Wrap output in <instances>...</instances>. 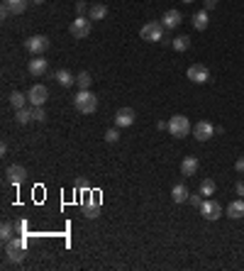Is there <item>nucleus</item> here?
Here are the masks:
<instances>
[{"instance_id":"nucleus-10","label":"nucleus","mask_w":244,"mask_h":271,"mask_svg":"<svg viewBox=\"0 0 244 271\" xmlns=\"http://www.w3.org/2000/svg\"><path fill=\"white\" fill-rule=\"evenodd\" d=\"M213 135H215V125H213V122L200 120V122H195V125H193V137H195L198 142H208Z\"/></svg>"},{"instance_id":"nucleus-5","label":"nucleus","mask_w":244,"mask_h":271,"mask_svg":"<svg viewBox=\"0 0 244 271\" xmlns=\"http://www.w3.org/2000/svg\"><path fill=\"white\" fill-rule=\"evenodd\" d=\"M169 132H171V137H188L190 135V122H188V118L174 115V118L169 120Z\"/></svg>"},{"instance_id":"nucleus-27","label":"nucleus","mask_w":244,"mask_h":271,"mask_svg":"<svg viewBox=\"0 0 244 271\" xmlns=\"http://www.w3.org/2000/svg\"><path fill=\"white\" fill-rule=\"evenodd\" d=\"M17 232H15V225L12 222H2V227H0V240L2 242H7V240H12Z\"/></svg>"},{"instance_id":"nucleus-16","label":"nucleus","mask_w":244,"mask_h":271,"mask_svg":"<svg viewBox=\"0 0 244 271\" xmlns=\"http://www.w3.org/2000/svg\"><path fill=\"white\" fill-rule=\"evenodd\" d=\"M198 166H200V161L195 156H185L181 161V176H195L198 174Z\"/></svg>"},{"instance_id":"nucleus-12","label":"nucleus","mask_w":244,"mask_h":271,"mask_svg":"<svg viewBox=\"0 0 244 271\" xmlns=\"http://www.w3.org/2000/svg\"><path fill=\"white\" fill-rule=\"evenodd\" d=\"M98 212H100V196L88 193V198H83V215L86 217H98Z\"/></svg>"},{"instance_id":"nucleus-15","label":"nucleus","mask_w":244,"mask_h":271,"mask_svg":"<svg viewBox=\"0 0 244 271\" xmlns=\"http://www.w3.org/2000/svg\"><path fill=\"white\" fill-rule=\"evenodd\" d=\"M190 22H193V27H195L198 32L208 30V25H210V15H208V10H198V12L190 17Z\"/></svg>"},{"instance_id":"nucleus-11","label":"nucleus","mask_w":244,"mask_h":271,"mask_svg":"<svg viewBox=\"0 0 244 271\" xmlns=\"http://www.w3.org/2000/svg\"><path fill=\"white\" fill-rule=\"evenodd\" d=\"M5 176H7V183H12V186H20V183L27 179V169H25L22 164H12V166H7Z\"/></svg>"},{"instance_id":"nucleus-24","label":"nucleus","mask_w":244,"mask_h":271,"mask_svg":"<svg viewBox=\"0 0 244 271\" xmlns=\"http://www.w3.org/2000/svg\"><path fill=\"white\" fill-rule=\"evenodd\" d=\"M25 103H30V98H27L25 93H20V90H12V93H10V105H12L15 110L25 108Z\"/></svg>"},{"instance_id":"nucleus-4","label":"nucleus","mask_w":244,"mask_h":271,"mask_svg":"<svg viewBox=\"0 0 244 271\" xmlns=\"http://www.w3.org/2000/svg\"><path fill=\"white\" fill-rule=\"evenodd\" d=\"M25 49H27L30 54L39 57V54H44V52L49 49V39H47L44 34H34V37H27V39H25Z\"/></svg>"},{"instance_id":"nucleus-9","label":"nucleus","mask_w":244,"mask_h":271,"mask_svg":"<svg viewBox=\"0 0 244 271\" xmlns=\"http://www.w3.org/2000/svg\"><path fill=\"white\" fill-rule=\"evenodd\" d=\"M185 76L193 83H208L210 81V71H208V66H203V64H190L188 71H185Z\"/></svg>"},{"instance_id":"nucleus-38","label":"nucleus","mask_w":244,"mask_h":271,"mask_svg":"<svg viewBox=\"0 0 244 271\" xmlns=\"http://www.w3.org/2000/svg\"><path fill=\"white\" fill-rule=\"evenodd\" d=\"M156 127H159V130H169V122H164V120H159V122H156Z\"/></svg>"},{"instance_id":"nucleus-29","label":"nucleus","mask_w":244,"mask_h":271,"mask_svg":"<svg viewBox=\"0 0 244 271\" xmlns=\"http://www.w3.org/2000/svg\"><path fill=\"white\" fill-rule=\"evenodd\" d=\"M32 115H34V120H37V122H44V120H47V110H44V105L32 108Z\"/></svg>"},{"instance_id":"nucleus-32","label":"nucleus","mask_w":244,"mask_h":271,"mask_svg":"<svg viewBox=\"0 0 244 271\" xmlns=\"http://www.w3.org/2000/svg\"><path fill=\"white\" fill-rule=\"evenodd\" d=\"M86 10H91V7H88V5H86L83 0H78V2H76V12H78V15H83Z\"/></svg>"},{"instance_id":"nucleus-3","label":"nucleus","mask_w":244,"mask_h":271,"mask_svg":"<svg viewBox=\"0 0 244 271\" xmlns=\"http://www.w3.org/2000/svg\"><path fill=\"white\" fill-rule=\"evenodd\" d=\"M139 37L144 42H161L164 39V25L161 22H147L142 30H139Z\"/></svg>"},{"instance_id":"nucleus-37","label":"nucleus","mask_w":244,"mask_h":271,"mask_svg":"<svg viewBox=\"0 0 244 271\" xmlns=\"http://www.w3.org/2000/svg\"><path fill=\"white\" fill-rule=\"evenodd\" d=\"M217 5V0H205V10H213Z\"/></svg>"},{"instance_id":"nucleus-40","label":"nucleus","mask_w":244,"mask_h":271,"mask_svg":"<svg viewBox=\"0 0 244 271\" xmlns=\"http://www.w3.org/2000/svg\"><path fill=\"white\" fill-rule=\"evenodd\" d=\"M181 2H193V0H181Z\"/></svg>"},{"instance_id":"nucleus-22","label":"nucleus","mask_w":244,"mask_h":271,"mask_svg":"<svg viewBox=\"0 0 244 271\" xmlns=\"http://www.w3.org/2000/svg\"><path fill=\"white\" fill-rule=\"evenodd\" d=\"M32 120H34L32 108H20V110H15V122H17V125H27V122H32Z\"/></svg>"},{"instance_id":"nucleus-25","label":"nucleus","mask_w":244,"mask_h":271,"mask_svg":"<svg viewBox=\"0 0 244 271\" xmlns=\"http://www.w3.org/2000/svg\"><path fill=\"white\" fill-rule=\"evenodd\" d=\"M91 83H93V76H91L88 71H81V73L76 76V86H78L81 90H91Z\"/></svg>"},{"instance_id":"nucleus-18","label":"nucleus","mask_w":244,"mask_h":271,"mask_svg":"<svg viewBox=\"0 0 244 271\" xmlns=\"http://www.w3.org/2000/svg\"><path fill=\"white\" fill-rule=\"evenodd\" d=\"M188 196H190V191L185 188V183H176V186L171 188V198H174V203H185Z\"/></svg>"},{"instance_id":"nucleus-14","label":"nucleus","mask_w":244,"mask_h":271,"mask_svg":"<svg viewBox=\"0 0 244 271\" xmlns=\"http://www.w3.org/2000/svg\"><path fill=\"white\" fill-rule=\"evenodd\" d=\"M161 25H164V30H176L181 25V12L179 10H166L164 17H161Z\"/></svg>"},{"instance_id":"nucleus-8","label":"nucleus","mask_w":244,"mask_h":271,"mask_svg":"<svg viewBox=\"0 0 244 271\" xmlns=\"http://www.w3.org/2000/svg\"><path fill=\"white\" fill-rule=\"evenodd\" d=\"M200 212H203V217H205V220L215 222V220L222 215V205L217 203V201H210V198H205V201H203V205H200Z\"/></svg>"},{"instance_id":"nucleus-23","label":"nucleus","mask_w":244,"mask_h":271,"mask_svg":"<svg viewBox=\"0 0 244 271\" xmlns=\"http://www.w3.org/2000/svg\"><path fill=\"white\" fill-rule=\"evenodd\" d=\"M54 78H57V83H59V86H63V88H71V86H73V81H76V78H73V76H71L66 68H59V71L54 73Z\"/></svg>"},{"instance_id":"nucleus-6","label":"nucleus","mask_w":244,"mask_h":271,"mask_svg":"<svg viewBox=\"0 0 244 271\" xmlns=\"http://www.w3.org/2000/svg\"><path fill=\"white\" fill-rule=\"evenodd\" d=\"M71 34L76 37V39H86L88 34H91V17H83V15H78L73 22H71Z\"/></svg>"},{"instance_id":"nucleus-1","label":"nucleus","mask_w":244,"mask_h":271,"mask_svg":"<svg viewBox=\"0 0 244 271\" xmlns=\"http://www.w3.org/2000/svg\"><path fill=\"white\" fill-rule=\"evenodd\" d=\"M73 108L81 113V115H93L98 110V98L91 93V90H78L76 98H73Z\"/></svg>"},{"instance_id":"nucleus-13","label":"nucleus","mask_w":244,"mask_h":271,"mask_svg":"<svg viewBox=\"0 0 244 271\" xmlns=\"http://www.w3.org/2000/svg\"><path fill=\"white\" fill-rule=\"evenodd\" d=\"M115 125L118 127H132L134 125V110L132 108H120L115 113Z\"/></svg>"},{"instance_id":"nucleus-7","label":"nucleus","mask_w":244,"mask_h":271,"mask_svg":"<svg viewBox=\"0 0 244 271\" xmlns=\"http://www.w3.org/2000/svg\"><path fill=\"white\" fill-rule=\"evenodd\" d=\"M27 98H30V105H32V108H37V105H44V103H47V98H49V90H47V86H42V83H34V86L30 88Z\"/></svg>"},{"instance_id":"nucleus-19","label":"nucleus","mask_w":244,"mask_h":271,"mask_svg":"<svg viewBox=\"0 0 244 271\" xmlns=\"http://www.w3.org/2000/svg\"><path fill=\"white\" fill-rule=\"evenodd\" d=\"M227 215H230L232 220L244 217V198H237V201H232V203L227 205Z\"/></svg>"},{"instance_id":"nucleus-21","label":"nucleus","mask_w":244,"mask_h":271,"mask_svg":"<svg viewBox=\"0 0 244 271\" xmlns=\"http://www.w3.org/2000/svg\"><path fill=\"white\" fill-rule=\"evenodd\" d=\"M30 73L32 76H42V73H47V68H49V64H47V59H30Z\"/></svg>"},{"instance_id":"nucleus-34","label":"nucleus","mask_w":244,"mask_h":271,"mask_svg":"<svg viewBox=\"0 0 244 271\" xmlns=\"http://www.w3.org/2000/svg\"><path fill=\"white\" fill-rule=\"evenodd\" d=\"M25 230H27V222H17V225H15V232H17V235L25 232Z\"/></svg>"},{"instance_id":"nucleus-33","label":"nucleus","mask_w":244,"mask_h":271,"mask_svg":"<svg viewBox=\"0 0 244 271\" xmlns=\"http://www.w3.org/2000/svg\"><path fill=\"white\" fill-rule=\"evenodd\" d=\"M235 188H237V196L244 198V181H237V186H235Z\"/></svg>"},{"instance_id":"nucleus-30","label":"nucleus","mask_w":244,"mask_h":271,"mask_svg":"<svg viewBox=\"0 0 244 271\" xmlns=\"http://www.w3.org/2000/svg\"><path fill=\"white\" fill-rule=\"evenodd\" d=\"M118 139H120V132H118V130H113V127H110V130L105 132V142H110V144H115Z\"/></svg>"},{"instance_id":"nucleus-31","label":"nucleus","mask_w":244,"mask_h":271,"mask_svg":"<svg viewBox=\"0 0 244 271\" xmlns=\"http://www.w3.org/2000/svg\"><path fill=\"white\" fill-rule=\"evenodd\" d=\"M188 201H190V205H193V208H200L205 198H203V193H198V196H193V193H190V196H188Z\"/></svg>"},{"instance_id":"nucleus-17","label":"nucleus","mask_w":244,"mask_h":271,"mask_svg":"<svg viewBox=\"0 0 244 271\" xmlns=\"http://www.w3.org/2000/svg\"><path fill=\"white\" fill-rule=\"evenodd\" d=\"M2 5L10 10V15H22L30 5V0H2Z\"/></svg>"},{"instance_id":"nucleus-26","label":"nucleus","mask_w":244,"mask_h":271,"mask_svg":"<svg viewBox=\"0 0 244 271\" xmlns=\"http://www.w3.org/2000/svg\"><path fill=\"white\" fill-rule=\"evenodd\" d=\"M215 188H217V186H215L213 179H203V181H200V193H203L205 198H210V196L215 193Z\"/></svg>"},{"instance_id":"nucleus-39","label":"nucleus","mask_w":244,"mask_h":271,"mask_svg":"<svg viewBox=\"0 0 244 271\" xmlns=\"http://www.w3.org/2000/svg\"><path fill=\"white\" fill-rule=\"evenodd\" d=\"M30 2H34V5H42V2H44V0H30Z\"/></svg>"},{"instance_id":"nucleus-2","label":"nucleus","mask_w":244,"mask_h":271,"mask_svg":"<svg viewBox=\"0 0 244 271\" xmlns=\"http://www.w3.org/2000/svg\"><path fill=\"white\" fill-rule=\"evenodd\" d=\"M5 259L7 264H20L25 259V237H12L5 242Z\"/></svg>"},{"instance_id":"nucleus-36","label":"nucleus","mask_w":244,"mask_h":271,"mask_svg":"<svg viewBox=\"0 0 244 271\" xmlns=\"http://www.w3.org/2000/svg\"><path fill=\"white\" fill-rule=\"evenodd\" d=\"M76 186H78V188H81V191H88V181H83V179H81V181H78V183H76Z\"/></svg>"},{"instance_id":"nucleus-20","label":"nucleus","mask_w":244,"mask_h":271,"mask_svg":"<svg viewBox=\"0 0 244 271\" xmlns=\"http://www.w3.org/2000/svg\"><path fill=\"white\" fill-rule=\"evenodd\" d=\"M105 15H108V7H105L103 2H93V5H91V10H88V17H91L93 22L105 20Z\"/></svg>"},{"instance_id":"nucleus-35","label":"nucleus","mask_w":244,"mask_h":271,"mask_svg":"<svg viewBox=\"0 0 244 271\" xmlns=\"http://www.w3.org/2000/svg\"><path fill=\"white\" fill-rule=\"evenodd\" d=\"M235 169H237L240 174H244V156H242V159H237V164H235Z\"/></svg>"},{"instance_id":"nucleus-28","label":"nucleus","mask_w":244,"mask_h":271,"mask_svg":"<svg viewBox=\"0 0 244 271\" xmlns=\"http://www.w3.org/2000/svg\"><path fill=\"white\" fill-rule=\"evenodd\" d=\"M171 47H174L176 52H185V49L190 47V37H185V34H181V37H174Z\"/></svg>"}]
</instances>
